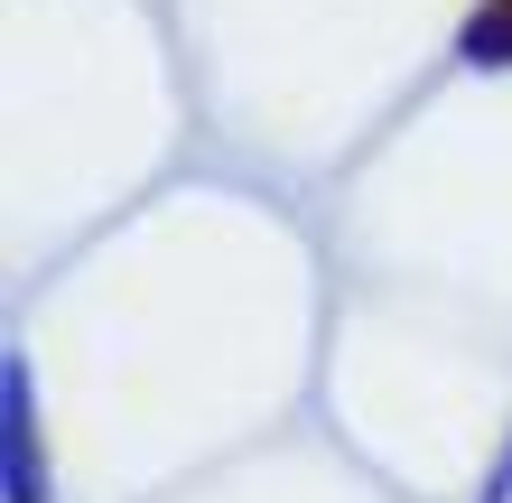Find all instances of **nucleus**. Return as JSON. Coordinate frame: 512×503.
<instances>
[{
    "label": "nucleus",
    "mask_w": 512,
    "mask_h": 503,
    "mask_svg": "<svg viewBox=\"0 0 512 503\" xmlns=\"http://www.w3.org/2000/svg\"><path fill=\"white\" fill-rule=\"evenodd\" d=\"M0 476H10V503H47L38 429H28V364H19V354H10V420H0Z\"/></svg>",
    "instance_id": "nucleus-1"
},
{
    "label": "nucleus",
    "mask_w": 512,
    "mask_h": 503,
    "mask_svg": "<svg viewBox=\"0 0 512 503\" xmlns=\"http://www.w3.org/2000/svg\"><path fill=\"white\" fill-rule=\"evenodd\" d=\"M466 56L475 66H512V0H485V10L466 19Z\"/></svg>",
    "instance_id": "nucleus-2"
},
{
    "label": "nucleus",
    "mask_w": 512,
    "mask_h": 503,
    "mask_svg": "<svg viewBox=\"0 0 512 503\" xmlns=\"http://www.w3.org/2000/svg\"><path fill=\"white\" fill-rule=\"evenodd\" d=\"M485 503H512V448H503V466H494V485H485Z\"/></svg>",
    "instance_id": "nucleus-3"
}]
</instances>
